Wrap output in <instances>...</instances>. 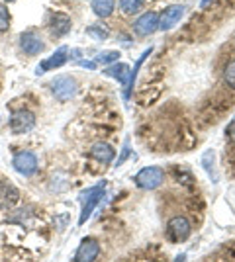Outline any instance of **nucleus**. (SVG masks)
Masks as SVG:
<instances>
[{"label": "nucleus", "instance_id": "29", "mask_svg": "<svg viewBox=\"0 0 235 262\" xmlns=\"http://www.w3.org/2000/svg\"><path fill=\"white\" fill-rule=\"evenodd\" d=\"M4 2H14V0H4Z\"/></svg>", "mask_w": 235, "mask_h": 262}, {"label": "nucleus", "instance_id": "13", "mask_svg": "<svg viewBox=\"0 0 235 262\" xmlns=\"http://www.w3.org/2000/svg\"><path fill=\"white\" fill-rule=\"evenodd\" d=\"M90 157L96 159L98 163H112L114 159H116V151H114L112 145H108V143H104V141H98L90 147Z\"/></svg>", "mask_w": 235, "mask_h": 262}, {"label": "nucleus", "instance_id": "6", "mask_svg": "<svg viewBox=\"0 0 235 262\" xmlns=\"http://www.w3.org/2000/svg\"><path fill=\"white\" fill-rule=\"evenodd\" d=\"M192 225L186 217H173L167 225V237L170 243H184L190 237Z\"/></svg>", "mask_w": 235, "mask_h": 262}, {"label": "nucleus", "instance_id": "22", "mask_svg": "<svg viewBox=\"0 0 235 262\" xmlns=\"http://www.w3.org/2000/svg\"><path fill=\"white\" fill-rule=\"evenodd\" d=\"M224 80H225V84H227V86L235 90V59H233V61H229V63L225 65Z\"/></svg>", "mask_w": 235, "mask_h": 262}, {"label": "nucleus", "instance_id": "11", "mask_svg": "<svg viewBox=\"0 0 235 262\" xmlns=\"http://www.w3.org/2000/svg\"><path fill=\"white\" fill-rule=\"evenodd\" d=\"M100 254V243L96 239H82L75 252V262H94Z\"/></svg>", "mask_w": 235, "mask_h": 262}, {"label": "nucleus", "instance_id": "16", "mask_svg": "<svg viewBox=\"0 0 235 262\" xmlns=\"http://www.w3.org/2000/svg\"><path fill=\"white\" fill-rule=\"evenodd\" d=\"M130 65H125V63H112V65H108V69H104V75L106 77H112L116 78L122 86L127 84V78H130Z\"/></svg>", "mask_w": 235, "mask_h": 262}, {"label": "nucleus", "instance_id": "5", "mask_svg": "<svg viewBox=\"0 0 235 262\" xmlns=\"http://www.w3.org/2000/svg\"><path fill=\"white\" fill-rule=\"evenodd\" d=\"M12 166L18 174L34 176L37 172V157L32 151H18L12 159Z\"/></svg>", "mask_w": 235, "mask_h": 262}, {"label": "nucleus", "instance_id": "10", "mask_svg": "<svg viewBox=\"0 0 235 262\" xmlns=\"http://www.w3.org/2000/svg\"><path fill=\"white\" fill-rule=\"evenodd\" d=\"M20 49H22L26 55L34 57V55H39L45 49V41L41 39V35L35 32H24L20 35Z\"/></svg>", "mask_w": 235, "mask_h": 262}, {"label": "nucleus", "instance_id": "7", "mask_svg": "<svg viewBox=\"0 0 235 262\" xmlns=\"http://www.w3.org/2000/svg\"><path fill=\"white\" fill-rule=\"evenodd\" d=\"M184 10H186V8H184L182 4H170V6H167L165 10L161 12V16H159V30H161V32L173 30V28L182 20Z\"/></svg>", "mask_w": 235, "mask_h": 262}, {"label": "nucleus", "instance_id": "28", "mask_svg": "<svg viewBox=\"0 0 235 262\" xmlns=\"http://www.w3.org/2000/svg\"><path fill=\"white\" fill-rule=\"evenodd\" d=\"M210 2H212V0H202V2H200V6H202V8H206V6L210 4Z\"/></svg>", "mask_w": 235, "mask_h": 262}, {"label": "nucleus", "instance_id": "12", "mask_svg": "<svg viewBox=\"0 0 235 262\" xmlns=\"http://www.w3.org/2000/svg\"><path fill=\"white\" fill-rule=\"evenodd\" d=\"M71 28H73V20L63 12H55L49 20V32L53 37H65L71 32Z\"/></svg>", "mask_w": 235, "mask_h": 262}, {"label": "nucleus", "instance_id": "21", "mask_svg": "<svg viewBox=\"0 0 235 262\" xmlns=\"http://www.w3.org/2000/svg\"><path fill=\"white\" fill-rule=\"evenodd\" d=\"M118 61H120V51H102L94 59L96 65H112V63H118Z\"/></svg>", "mask_w": 235, "mask_h": 262}, {"label": "nucleus", "instance_id": "19", "mask_svg": "<svg viewBox=\"0 0 235 262\" xmlns=\"http://www.w3.org/2000/svg\"><path fill=\"white\" fill-rule=\"evenodd\" d=\"M145 6V0H120V8L123 14L127 16H134L137 12Z\"/></svg>", "mask_w": 235, "mask_h": 262}, {"label": "nucleus", "instance_id": "8", "mask_svg": "<svg viewBox=\"0 0 235 262\" xmlns=\"http://www.w3.org/2000/svg\"><path fill=\"white\" fill-rule=\"evenodd\" d=\"M69 51H71V49H69L67 45H61V47H59L51 57H47L45 61H41V63L37 65L35 75L39 77V75H44V73L51 71V69H59V67H63L69 61Z\"/></svg>", "mask_w": 235, "mask_h": 262}, {"label": "nucleus", "instance_id": "20", "mask_svg": "<svg viewBox=\"0 0 235 262\" xmlns=\"http://www.w3.org/2000/svg\"><path fill=\"white\" fill-rule=\"evenodd\" d=\"M87 35L92 37V39L104 41V39L110 37V32H108V28H104L102 24H94V26H89V28H87Z\"/></svg>", "mask_w": 235, "mask_h": 262}, {"label": "nucleus", "instance_id": "4", "mask_svg": "<svg viewBox=\"0 0 235 262\" xmlns=\"http://www.w3.org/2000/svg\"><path fill=\"white\" fill-rule=\"evenodd\" d=\"M35 127V116L30 110H16L10 116V131L14 135H22Z\"/></svg>", "mask_w": 235, "mask_h": 262}, {"label": "nucleus", "instance_id": "25", "mask_svg": "<svg viewBox=\"0 0 235 262\" xmlns=\"http://www.w3.org/2000/svg\"><path fill=\"white\" fill-rule=\"evenodd\" d=\"M225 137L231 143H235V116L231 118V121L227 123V127H225Z\"/></svg>", "mask_w": 235, "mask_h": 262}, {"label": "nucleus", "instance_id": "27", "mask_svg": "<svg viewBox=\"0 0 235 262\" xmlns=\"http://www.w3.org/2000/svg\"><path fill=\"white\" fill-rule=\"evenodd\" d=\"M175 262H188V258H186V254L182 252V254H179V256L175 258Z\"/></svg>", "mask_w": 235, "mask_h": 262}, {"label": "nucleus", "instance_id": "17", "mask_svg": "<svg viewBox=\"0 0 235 262\" xmlns=\"http://www.w3.org/2000/svg\"><path fill=\"white\" fill-rule=\"evenodd\" d=\"M202 166L208 172V176H210V180H212L213 184H218L220 182V172H218V166H216V151H212V149L204 151V155H202Z\"/></svg>", "mask_w": 235, "mask_h": 262}, {"label": "nucleus", "instance_id": "1", "mask_svg": "<svg viewBox=\"0 0 235 262\" xmlns=\"http://www.w3.org/2000/svg\"><path fill=\"white\" fill-rule=\"evenodd\" d=\"M106 194V182H100V184L92 186L89 190H84L82 194H80V204H82V208H80V215H78V225H84L87 221L90 219L92 215V211L96 209V206L100 204V200L104 198Z\"/></svg>", "mask_w": 235, "mask_h": 262}, {"label": "nucleus", "instance_id": "18", "mask_svg": "<svg viewBox=\"0 0 235 262\" xmlns=\"http://www.w3.org/2000/svg\"><path fill=\"white\" fill-rule=\"evenodd\" d=\"M90 6H92V12H94L98 18H108V16L114 14L116 0H92Z\"/></svg>", "mask_w": 235, "mask_h": 262}, {"label": "nucleus", "instance_id": "23", "mask_svg": "<svg viewBox=\"0 0 235 262\" xmlns=\"http://www.w3.org/2000/svg\"><path fill=\"white\" fill-rule=\"evenodd\" d=\"M10 28V12L4 4H0V33L8 32Z\"/></svg>", "mask_w": 235, "mask_h": 262}, {"label": "nucleus", "instance_id": "15", "mask_svg": "<svg viewBox=\"0 0 235 262\" xmlns=\"http://www.w3.org/2000/svg\"><path fill=\"white\" fill-rule=\"evenodd\" d=\"M20 200L18 190L10 184V182H0V209H10L16 202Z\"/></svg>", "mask_w": 235, "mask_h": 262}, {"label": "nucleus", "instance_id": "3", "mask_svg": "<svg viewBox=\"0 0 235 262\" xmlns=\"http://www.w3.org/2000/svg\"><path fill=\"white\" fill-rule=\"evenodd\" d=\"M134 182L141 190H157L165 182V170L161 166H145L134 176Z\"/></svg>", "mask_w": 235, "mask_h": 262}, {"label": "nucleus", "instance_id": "26", "mask_svg": "<svg viewBox=\"0 0 235 262\" xmlns=\"http://www.w3.org/2000/svg\"><path fill=\"white\" fill-rule=\"evenodd\" d=\"M80 67H87V69H96V63L94 61H78Z\"/></svg>", "mask_w": 235, "mask_h": 262}, {"label": "nucleus", "instance_id": "9", "mask_svg": "<svg viewBox=\"0 0 235 262\" xmlns=\"http://www.w3.org/2000/svg\"><path fill=\"white\" fill-rule=\"evenodd\" d=\"M159 30V14L157 12H143L134 22V32L141 37L151 35Z\"/></svg>", "mask_w": 235, "mask_h": 262}, {"label": "nucleus", "instance_id": "2", "mask_svg": "<svg viewBox=\"0 0 235 262\" xmlns=\"http://www.w3.org/2000/svg\"><path fill=\"white\" fill-rule=\"evenodd\" d=\"M49 90H51V94L59 102H69V100H73L77 96L78 84L77 80H75V77H71V75H59V77H55L49 82Z\"/></svg>", "mask_w": 235, "mask_h": 262}, {"label": "nucleus", "instance_id": "24", "mask_svg": "<svg viewBox=\"0 0 235 262\" xmlns=\"http://www.w3.org/2000/svg\"><path fill=\"white\" fill-rule=\"evenodd\" d=\"M130 155H132V151H130V139H125V141H123V147H122V153H120V157H118V161L114 163V166H116V168L122 166Z\"/></svg>", "mask_w": 235, "mask_h": 262}, {"label": "nucleus", "instance_id": "14", "mask_svg": "<svg viewBox=\"0 0 235 262\" xmlns=\"http://www.w3.org/2000/svg\"><path fill=\"white\" fill-rule=\"evenodd\" d=\"M153 53V47H149V49H145L143 53H141V57L135 61V67L130 71V78H127V84L123 86V100H130L132 98V92H134V84H135V78H137V73H139V67L143 65L147 61V57Z\"/></svg>", "mask_w": 235, "mask_h": 262}]
</instances>
